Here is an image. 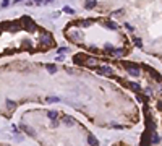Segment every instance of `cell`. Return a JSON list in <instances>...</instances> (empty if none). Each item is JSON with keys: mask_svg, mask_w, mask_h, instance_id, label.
Instances as JSON below:
<instances>
[{"mask_svg": "<svg viewBox=\"0 0 162 146\" xmlns=\"http://www.w3.org/2000/svg\"><path fill=\"white\" fill-rule=\"evenodd\" d=\"M39 42L44 46V49H47V47L55 46V39H54V36L49 34V33H42V34H41V39H39Z\"/></svg>", "mask_w": 162, "mask_h": 146, "instance_id": "cell-1", "label": "cell"}, {"mask_svg": "<svg viewBox=\"0 0 162 146\" xmlns=\"http://www.w3.org/2000/svg\"><path fill=\"white\" fill-rule=\"evenodd\" d=\"M2 26L3 28H7L8 31H20L21 29V19L20 21H5V23H2Z\"/></svg>", "mask_w": 162, "mask_h": 146, "instance_id": "cell-2", "label": "cell"}, {"mask_svg": "<svg viewBox=\"0 0 162 146\" xmlns=\"http://www.w3.org/2000/svg\"><path fill=\"white\" fill-rule=\"evenodd\" d=\"M21 23L24 24V28H26L29 33H34V31H36V28H37V26H36V23L33 21L29 16H23V18H21Z\"/></svg>", "mask_w": 162, "mask_h": 146, "instance_id": "cell-3", "label": "cell"}, {"mask_svg": "<svg viewBox=\"0 0 162 146\" xmlns=\"http://www.w3.org/2000/svg\"><path fill=\"white\" fill-rule=\"evenodd\" d=\"M65 36L68 37L70 41H73V42H81V39H83V33H80V31H73V33L66 31Z\"/></svg>", "mask_w": 162, "mask_h": 146, "instance_id": "cell-4", "label": "cell"}, {"mask_svg": "<svg viewBox=\"0 0 162 146\" xmlns=\"http://www.w3.org/2000/svg\"><path fill=\"white\" fill-rule=\"evenodd\" d=\"M125 67V70L131 75V76H139V73H141V70H139V67H136V65H133V63H125L123 65Z\"/></svg>", "mask_w": 162, "mask_h": 146, "instance_id": "cell-5", "label": "cell"}, {"mask_svg": "<svg viewBox=\"0 0 162 146\" xmlns=\"http://www.w3.org/2000/svg\"><path fill=\"white\" fill-rule=\"evenodd\" d=\"M86 57H88V55H83V54H78V55H75V57H73V62H75L76 65L86 67Z\"/></svg>", "mask_w": 162, "mask_h": 146, "instance_id": "cell-6", "label": "cell"}, {"mask_svg": "<svg viewBox=\"0 0 162 146\" xmlns=\"http://www.w3.org/2000/svg\"><path fill=\"white\" fill-rule=\"evenodd\" d=\"M97 73L99 75H113V70L110 67H107V65H102V67L97 68Z\"/></svg>", "mask_w": 162, "mask_h": 146, "instance_id": "cell-7", "label": "cell"}, {"mask_svg": "<svg viewBox=\"0 0 162 146\" xmlns=\"http://www.w3.org/2000/svg\"><path fill=\"white\" fill-rule=\"evenodd\" d=\"M102 23H104V26H106L107 29H110V31H117V28H118L113 21H109V19H106V21H102Z\"/></svg>", "mask_w": 162, "mask_h": 146, "instance_id": "cell-8", "label": "cell"}, {"mask_svg": "<svg viewBox=\"0 0 162 146\" xmlns=\"http://www.w3.org/2000/svg\"><path fill=\"white\" fill-rule=\"evenodd\" d=\"M76 23V26H81V28H88V26H91L94 21L92 19H83V21H75Z\"/></svg>", "mask_w": 162, "mask_h": 146, "instance_id": "cell-9", "label": "cell"}, {"mask_svg": "<svg viewBox=\"0 0 162 146\" xmlns=\"http://www.w3.org/2000/svg\"><path fill=\"white\" fill-rule=\"evenodd\" d=\"M125 54H127L125 49H113V52H112V55H113V57H123Z\"/></svg>", "mask_w": 162, "mask_h": 146, "instance_id": "cell-10", "label": "cell"}, {"mask_svg": "<svg viewBox=\"0 0 162 146\" xmlns=\"http://www.w3.org/2000/svg\"><path fill=\"white\" fill-rule=\"evenodd\" d=\"M127 86L130 88V89H133L135 93H141V86L136 84V83H127Z\"/></svg>", "mask_w": 162, "mask_h": 146, "instance_id": "cell-11", "label": "cell"}, {"mask_svg": "<svg viewBox=\"0 0 162 146\" xmlns=\"http://www.w3.org/2000/svg\"><path fill=\"white\" fill-rule=\"evenodd\" d=\"M62 122H63L66 127H73V125H75V120L71 119V117H68V115H66V117H63V119H62Z\"/></svg>", "mask_w": 162, "mask_h": 146, "instance_id": "cell-12", "label": "cell"}, {"mask_svg": "<svg viewBox=\"0 0 162 146\" xmlns=\"http://www.w3.org/2000/svg\"><path fill=\"white\" fill-rule=\"evenodd\" d=\"M96 5H97V2H96V0H86V3H84V7H86L88 10L94 8V7H96Z\"/></svg>", "mask_w": 162, "mask_h": 146, "instance_id": "cell-13", "label": "cell"}, {"mask_svg": "<svg viewBox=\"0 0 162 146\" xmlns=\"http://www.w3.org/2000/svg\"><path fill=\"white\" fill-rule=\"evenodd\" d=\"M88 143H89V144H92V146H97V144H99V141L96 140V136H92V135H89V136H88Z\"/></svg>", "mask_w": 162, "mask_h": 146, "instance_id": "cell-14", "label": "cell"}, {"mask_svg": "<svg viewBox=\"0 0 162 146\" xmlns=\"http://www.w3.org/2000/svg\"><path fill=\"white\" fill-rule=\"evenodd\" d=\"M47 117H49L50 120H55L57 117H59V112H55V110H49V112H47Z\"/></svg>", "mask_w": 162, "mask_h": 146, "instance_id": "cell-15", "label": "cell"}, {"mask_svg": "<svg viewBox=\"0 0 162 146\" xmlns=\"http://www.w3.org/2000/svg\"><path fill=\"white\" fill-rule=\"evenodd\" d=\"M16 107V104L13 102V101H10V99H7V109L8 110H12V109H15Z\"/></svg>", "mask_w": 162, "mask_h": 146, "instance_id": "cell-16", "label": "cell"}, {"mask_svg": "<svg viewBox=\"0 0 162 146\" xmlns=\"http://www.w3.org/2000/svg\"><path fill=\"white\" fill-rule=\"evenodd\" d=\"M133 42H135V46H136V47L143 49V42H141V39H138V37H133Z\"/></svg>", "mask_w": 162, "mask_h": 146, "instance_id": "cell-17", "label": "cell"}, {"mask_svg": "<svg viewBox=\"0 0 162 146\" xmlns=\"http://www.w3.org/2000/svg\"><path fill=\"white\" fill-rule=\"evenodd\" d=\"M104 52H107V54H110V55H112L113 47H112V46H109V44H107V46H104Z\"/></svg>", "mask_w": 162, "mask_h": 146, "instance_id": "cell-18", "label": "cell"}, {"mask_svg": "<svg viewBox=\"0 0 162 146\" xmlns=\"http://www.w3.org/2000/svg\"><path fill=\"white\" fill-rule=\"evenodd\" d=\"M45 67H47V70H49L50 73H55V72H57V67H55V65H50V63H49V65H45Z\"/></svg>", "mask_w": 162, "mask_h": 146, "instance_id": "cell-19", "label": "cell"}, {"mask_svg": "<svg viewBox=\"0 0 162 146\" xmlns=\"http://www.w3.org/2000/svg\"><path fill=\"white\" fill-rule=\"evenodd\" d=\"M63 12H65V13H68V15H73V13H75V10H73V8H70V7H65V8H63Z\"/></svg>", "mask_w": 162, "mask_h": 146, "instance_id": "cell-20", "label": "cell"}, {"mask_svg": "<svg viewBox=\"0 0 162 146\" xmlns=\"http://www.w3.org/2000/svg\"><path fill=\"white\" fill-rule=\"evenodd\" d=\"M8 5H10V0H2V5H0V7H2V8H7Z\"/></svg>", "mask_w": 162, "mask_h": 146, "instance_id": "cell-21", "label": "cell"}, {"mask_svg": "<svg viewBox=\"0 0 162 146\" xmlns=\"http://www.w3.org/2000/svg\"><path fill=\"white\" fill-rule=\"evenodd\" d=\"M125 28L128 29V31H130V33H133V29H135V28H133V26H131L130 23H127V24H125Z\"/></svg>", "mask_w": 162, "mask_h": 146, "instance_id": "cell-22", "label": "cell"}, {"mask_svg": "<svg viewBox=\"0 0 162 146\" xmlns=\"http://www.w3.org/2000/svg\"><path fill=\"white\" fill-rule=\"evenodd\" d=\"M66 51H68V49H66V47H60V49H59V51H57V52H59V54H63V52H66Z\"/></svg>", "mask_w": 162, "mask_h": 146, "instance_id": "cell-23", "label": "cell"}, {"mask_svg": "<svg viewBox=\"0 0 162 146\" xmlns=\"http://www.w3.org/2000/svg\"><path fill=\"white\" fill-rule=\"evenodd\" d=\"M47 101H49V102H57V101H59V97H49Z\"/></svg>", "mask_w": 162, "mask_h": 146, "instance_id": "cell-24", "label": "cell"}, {"mask_svg": "<svg viewBox=\"0 0 162 146\" xmlns=\"http://www.w3.org/2000/svg\"><path fill=\"white\" fill-rule=\"evenodd\" d=\"M123 13V10H117V12H113V15H117V16H120Z\"/></svg>", "mask_w": 162, "mask_h": 146, "instance_id": "cell-25", "label": "cell"}, {"mask_svg": "<svg viewBox=\"0 0 162 146\" xmlns=\"http://www.w3.org/2000/svg\"><path fill=\"white\" fill-rule=\"evenodd\" d=\"M57 125H59V120H57V119L52 120V127H57Z\"/></svg>", "mask_w": 162, "mask_h": 146, "instance_id": "cell-26", "label": "cell"}, {"mask_svg": "<svg viewBox=\"0 0 162 146\" xmlns=\"http://www.w3.org/2000/svg\"><path fill=\"white\" fill-rule=\"evenodd\" d=\"M89 51H91V52H97V49L94 47V46H91V47H89Z\"/></svg>", "mask_w": 162, "mask_h": 146, "instance_id": "cell-27", "label": "cell"}, {"mask_svg": "<svg viewBox=\"0 0 162 146\" xmlns=\"http://www.w3.org/2000/svg\"><path fill=\"white\" fill-rule=\"evenodd\" d=\"M34 3H36V5H41V3H42V0H34Z\"/></svg>", "mask_w": 162, "mask_h": 146, "instance_id": "cell-28", "label": "cell"}, {"mask_svg": "<svg viewBox=\"0 0 162 146\" xmlns=\"http://www.w3.org/2000/svg\"><path fill=\"white\" fill-rule=\"evenodd\" d=\"M20 2H23V0H13V3H20Z\"/></svg>", "mask_w": 162, "mask_h": 146, "instance_id": "cell-29", "label": "cell"}, {"mask_svg": "<svg viewBox=\"0 0 162 146\" xmlns=\"http://www.w3.org/2000/svg\"><path fill=\"white\" fill-rule=\"evenodd\" d=\"M52 2H54V0H45V2H44V3H52Z\"/></svg>", "mask_w": 162, "mask_h": 146, "instance_id": "cell-30", "label": "cell"}]
</instances>
